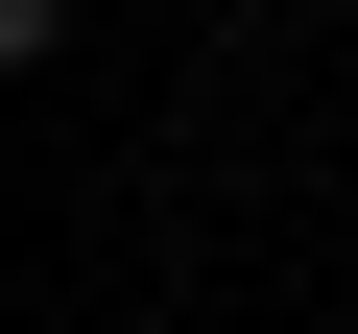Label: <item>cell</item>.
<instances>
[{
	"label": "cell",
	"instance_id": "6da1fadb",
	"mask_svg": "<svg viewBox=\"0 0 358 334\" xmlns=\"http://www.w3.org/2000/svg\"><path fill=\"white\" fill-rule=\"evenodd\" d=\"M48 48H72V0H0V72H48Z\"/></svg>",
	"mask_w": 358,
	"mask_h": 334
}]
</instances>
